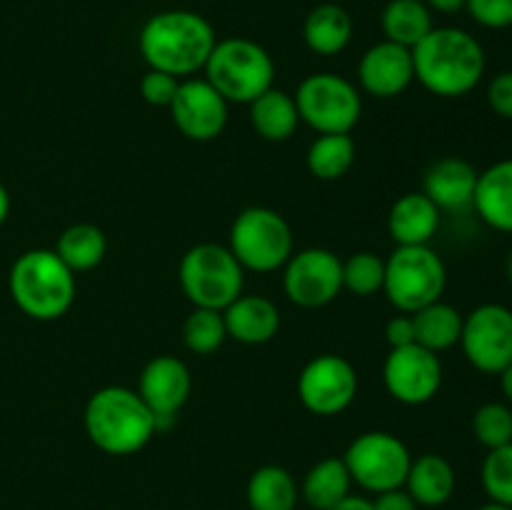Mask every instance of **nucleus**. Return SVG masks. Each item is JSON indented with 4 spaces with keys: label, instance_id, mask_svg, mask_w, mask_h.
Returning a JSON list of instances; mask_svg holds the SVG:
<instances>
[{
    "label": "nucleus",
    "instance_id": "22",
    "mask_svg": "<svg viewBox=\"0 0 512 510\" xmlns=\"http://www.w3.org/2000/svg\"><path fill=\"white\" fill-rule=\"evenodd\" d=\"M455 485H458V478L450 460L438 453H423L410 463L403 488L418 503V508H440L453 498Z\"/></svg>",
    "mask_w": 512,
    "mask_h": 510
},
{
    "label": "nucleus",
    "instance_id": "23",
    "mask_svg": "<svg viewBox=\"0 0 512 510\" xmlns=\"http://www.w3.org/2000/svg\"><path fill=\"white\" fill-rule=\"evenodd\" d=\"M303 38L313 53L338 55L353 40V18L343 5L323 3L310 10L305 18Z\"/></svg>",
    "mask_w": 512,
    "mask_h": 510
},
{
    "label": "nucleus",
    "instance_id": "29",
    "mask_svg": "<svg viewBox=\"0 0 512 510\" xmlns=\"http://www.w3.org/2000/svg\"><path fill=\"white\" fill-rule=\"evenodd\" d=\"M55 253L73 273H83V270H93L95 265L103 263L105 253H108V240L98 225L75 223L63 230L58 245H55Z\"/></svg>",
    "mask_w": 512,
    "mask_h": 510
},
{
    "label": "nucleus",
    "instance_id": "41",
    "mask_svg": "<svg viewBox=\"0 0 512 510\" xmlns=\"http://www.w3.org/2000/svg\"><path fill=\"white\" fill-rule=\"evenodd\" d=\"M328 510H373V500L363 498V495H348V498H343Z\"/></svg>",
    "mask_w": 512,
    "mask_h": 510
},
{
    "label": "nucleus",
    "instance_id": "36",
    "mask_svg": "<svg viewBox=\"0 0 512 510\" xmlns=\"http://www.w3.org/2000/svg\"><path fill=\"white\" fill-rule=\"evenodd\" d=\"M180 80L175 75L163 73V70H148L140 80V95L148 105L155 108H170L175 93H178Z\"/></svg>",
    "mask_w": 512,
    "mask_h": 510
},
{
    "label": "nucleus",
    "instance_id": "5",
    "mask_svg": "<svg viewBox=\"0 0 512 510\" xmlns=\"http://www.w3.org/2000/svg\"><path fill=\"white\" fill-rule=\"evenodd\" d=\"M205 80L228 103L250 105L273 88L275 63L268 50L248 38L218 40L205 63Z\"/></svg>",
    "mask_w": 512,
    "mask_h": 510
},
{
    "label": "nucleus",
    "instance_id": "32",
    "mask_svg": "<svg viewBox=\"0 0 512 510\" xmlns=\"http://www.w3.org/2000/svg\"><path fill=\"white\" fill-rule=\"evenodd\" d=\"M385 283V260L375 253H355L343 260V288L350 293L368 298L383 290Z\"/></svg>",
    "mask_w": 512,
    "mask_h": 510
},
{
    "label": "nucleus",
    "instance_id": "6",
    "mask_svg": "<svg viewBox=\"0 0 512 510\" xmlns=\"http://www.w3.org/2000/svg\"><path fill=\"white\" fill-rule=\"evenodd\" d=\"M448 268L430 245H398L385 260L383 293L400 313H418L443 298Z\"/></svg>",
    "mask_w": 512,
    "mask_h": 510
},
{
    "label": "nucleus",
    "instance_id": "45",
    "mask_svg": "<svg viewBox=\"0 0 512 510\" xmlns=\"http://www.w3.org/2000/svg\"><path fill=\"white\" fill-rule=\"evenodd\" d=\"M508 278H510V283H512V253H510V258H508Z\"/></svg>",
    "mask_w": 512,
    "mask_h": 510
},
{
    "label": "nucleus",
    "instance_id": "25",
    "mask_svg": "<svg viewBox=\"0 0 512 510\" xmlns=\"http://www.w3.org/2000/svg\"><path fill=\"white\" fill-rule=\"evenodd\" d=\"M463 323L465 315L458 308L443 303V300H435V303L425 305L418 313H413L415 343L433 350V353H443V350L460 343Z\"/></svg>",
    "mask_w": 512,
    "mask_h": 510
},
{
    "label": "nucleus",
    "instance_id": "21",
    "mask_svg": "<svg viewBox=\"0 0 512 510\" xmlns=\"http://www.w3.org/2000/svg\"><path fill=\"white\" fill-rule=\"evenodd\" d=\"M440 228V210L425 193H405L388 215L390 238L398 245H428Z\"/></svg>",
    "mask_w": 512,
    "mask_h": 510
},
{
    "label": "nucleus",
    "instance_id": "17",
    "mask_svg": "<svg viewBox=\"0 0 512 510\" xmlns=\"http://www.w3.org/2000/svg\"><path fill=\"white\" fill-rule=\"evenodd\" d=\"M358 80L365 93L375 98H398L415 80L413 50L390 40L375 43L360 58Z\"/></svg>",
    "mask_w": 512,
    "mask_h": 510
},
{
    "label": "nucleus",
    "instance_id": "30",
    "mask_svg": "<svg viewBox=\"0 0 512 510\" xmlns=\"http://www.w3.org/2000/svg\"><path fill=\"white\" fill-rule=\"evenodd\" d=\"M308 170L318 180H340L355 163V143L350 133L320 135L308 148Z\"/></svg>",
    "mask_w": 512,
    "mask_h": 510
},
{
    "label": "nucleus",
    "instance_id": "10",
    "mask_svg": "<svg viewBox=\"0 0 512 510\" xmlns=\"http://www.w3.org/2000/svg\"><path fill=\"white\" fill-rule=\"evenodd\" d=\"M343 460L353 483L378 495L385 490L403 488L413 455L398 435L385 433V430H370V433L358 435L348 445Z\"/></svg>",
    "mask_w": 512,
    "mask_h": 510
},
{
    "label": "nucleus",
    "instance_id": "35",
    "mask_svg": "<svg viewBox=\"0 0 512 510\" xmlns=\"http://www.w3.org/2000/svg\"><path fill=\"white\" fill-rule=\"evenodd\" d=\"M465 10L488 30L512 28V0H465Z\"/></svg>",
    "mask_w": 512,
    "mask_h": 510
},
{
    "label": "nucleus",
    "instance_id": "3",
    "mask_svg": "<svg viewBox=\"0 0 512 510\" xmlns=\"http://www.w3.org/2000/svg\"><path fill=\"white\" fill-rule=\"evenodd\" d=\"M85 433L90 443L108 455H133L158 433L153 410L138 390L108 385L90 395L85 405Z\"/></svg>",
    "mask_w": 512,
    "mask_h": 510
},
{
    "label": "nucleus",
    "instance_id": "38",
    "mask_svg": "<svg viewBox=\"0 0 512 510\" xmlns=\"http://www.w3.org/2000/svg\"><path fill=\"white\" fill-rule=\"evenodd\" d=\"M385 340H388L390 348H405V345H413L415 343L413 315L403 313L390 318L388 325H385Z\"/></svg>",
    "mask_w": 512,
    "mask_h": 510
},
{
    "label": "nucleus",
    "instance_id": "37",
    "mask_svg": "<svg viewBox=\"0 0 512 510\" xmlns=\"http://www.w3.org/2000/svg\"><path fill=\"white\" fill-rule=\"evenodd\" d=\"M488 103L495 115L512 120V70H503V73L490 80Z\"/></svg>",
    "mask_w": 512,
    "mask_h": 510
},
{
    "label": "nucleus",
    "instance_id": "26",
    "mask_svg": "<svg viewBox=\"0 0 512 510\" xmlns=\"http://www.w3.org/2000/svg\"><path fill=\"white\" fill-rule=\"evenodd\" d=\"M350 470L343 458H325L315 463L300 485V495L313 510H328L350 495Z\"/></svg>",
    "mask_w": 512,
    "mask_h": 510
},
{
    "label": "nucleus",
    "instance_id": "2",
    "mask_svg": "<svg viewBox=\"0 0 512 510\" xmlns=\"http://www.w3.org/2000/svg\"><path fill=\"white\" fill-rule=\"evenodd\" d=\"M215 28L193 10H163L145 20L138 48L150 70H163L175 78H188L205 68L213 53Z\"/></svg>",
    "mask_w": 512,
    "mask_h": 510
},
{
    "label": "nucleus",
    "instance_id": "15",
    "mask_svg": "<svg viewBox=\"0 0 512 510\" xmlns=\"http://www.w3.org/2000/svg\"><path fill=\"white\" fill-rule=\"evenodd\" d=\"M168 110L175 128L195 143L215 140L228 123V100L205 78L183 80Z\"/></svg>",
    "mask_w": 512,
    "mask_h": 510
},
{
    "label": "nucleus",
    "instance_id": "1",
    "mask_svg": "<svg viewBox=\"0 0 512 510\" xmlns=\"http://www.w3.org/2000/svg\"><path fill=\"white\" fill-rule=\"evenodd\" d=\"M415 80L438 98H463L485 75V50L463 28H433L413 48Z\"/></svg>",
    "mask_w": 512,
    "mask_h": 510
},
{
    "label": "nucleus",
    "instance_id": "14",
    "mask_svg": "<svg viewBox=\"0 0 512 510\" xmlns=\"http://www.w3.org/2000/svg\"><path fill=\"white\" fill-rule=\"evenodd\" d=\"M383 383L398 403L425 405L440 393L443 363L438 353L418 343L390 348L383 365Z\"/></svg>",
    "mask_w": 512,
    "mask_h": 510
},
{
    "label": "nucleus",
    "instance_id": "43",
    "mask_svg": "<svg viewBox=\"0 0 512 510\" xmlns=\"http://www.w3.org/2000/svg\"><path fill=\"white\" fill-rule=\"evenodd\" d=\"M8 213H10V195L8 190H5V185L0 183V225L8 220Z\"/></svg>",
    "mask_w": 512,
    "mask_h": 510
},
{
    "label": "nucleus",
    "instance_id": "28",
    "mask_svg": "<svg viewBox=\"0 0 512 510\" xmlns=\"http://www.w3.org/2000/svg\"><path fill=\"white\" fill-rule=\"evenodd\" d=\"M380 23H383L385 40L405 45L410 50L435 28L433 10L423 0H390Z\"/></svg>",
    "mask_w": 512,
    "mask_h": 510
},
{
    "label": "nucleus",
    "instance_id": "44",
    "mask_svg": "<svg viewBox=\"0 0 512 510\" xmlns=\"http://www.w3.org/2000/svg\"><path fill=\"white\" fill-rule=\"evenodd\" d=\"M478 510H512V508H508V505H500V503H493V500H490V503H485V505H480Z\"/></svg>",
    "mask_w": 512,
    "mask_h": 510
},
{
    "label": "nucleus",
    "instance_id": "46",
    "mask_svg": "<svg viewBox=\"0 0 512 510\" xmlns=\"http://www.w3.org/2000/svg\"><path fill=\"white\" fill-rule=\"evenodd\" d=\"M295 510H298V508H295Z\"/></svg>",
    "mask_w": 512,
    "mask_h": 510
},
{
    "label": "nucleus",
    "instance_id": "34",
    "mask_svg": "<svg viewBox=\"0 0 512 510\" xmlns=\"http://www.w3.org/2000/svg\"><path fill=\"white\" fill-rule=\"evenodd\" d=\"M473 433L488 450L512 443V408L505 403H483L473 415Z\"/></svg>",
    "mask_w": 512,
    "mask_h": 510
},
{
    "label": "nucleus",
    "instance_id": "27",
    "mask_svg": "<svg viewBox=\"0 0 512 510\" xmlns=\"http://www.w3.org/2000/svg\"><path fill=\"white\" fill-rule=\"evenodd\" d=\"M245 498H248L250 510H295L300 488L285 468L263 465L250 475Z\"/></svg>",
    "mask_w": 512,
    "mask_h": 510
},
{
    "label": "nucleus",
    "instance_id": "12",
    "mask_svg": "<svg viewBox=\"0 0 512 510\" xmlns=\"http://www.w3.org/2000/svg\"><path fill=\"white\" fill-rule=\"evenodd\" d=\"M355 393H358V373L343 355H318L305 365L298 378L300 403L320 418H333L348 410Z\"/></svg>",
    "mask_w": 512,
    "mask_h": 510
},
{
    "label": "nucleus",
    "instance_id": "20",
    "mask_svg": "<svg viewBox=\"0 0 512 510\" xmlns=\"http://www.w3.org/2000/svg\"><path fill=\"white\" fill-rule=\"evenodd\" d=\"M473 208L498 233H512V158L498 160L478 175Z\"/></svg>",
    "mask_w": 512,
    "mask_h": 510
},
{
    "label": "nucleus",
    "instance_id": "42",
    "mask_svg": "<svg viewBox=\"0 0 512 510\" xmlns=\"http://www.w3.org/2000/svg\"><path fill=\"white\" fill-rule=\"evenodd\" d=\"M500 390H503L505 400L512 405V363L500 373Z\"/></svg>",
    "mask_w": 512,
    "mask_h": 510
},
{
    "label": "nucleus",
    "instance_id": "31",
    "mask_svg": "<svg viewBox=\"0 0 512 510\" xmlns=\"http://www.w3.org/2000/svg\"><path fill=\"white\" fill-rule=\"evenodd\" d=\"M228 338L223 310L195 308L183 323V340L190 353L210 355Z\"/></svg>",
    "mask_w": 512,
    "mask_h": 510
},
{
    "label": "nucleus",
    "instance_id": "33",
    "mask_svg": "<svg viewBox=\"0 0 512 510\" xmlns=\"http://www.w3.org/2000/svg\"><path fill=\"white\" fill-rule=\"evenodd\" d=\"M480 480L493 503L512 508V443L488 450L480 468Z\"/></svg>",
    "mask_w": 512,
    "mask_h": 510
},
{
    "label": "nucleus",
    "instance_id": "16",
    "mask_svg": "<svg viewBox=\"0 0 512 510\" xmlns=\"http://www.w3.org/2000/svg\"><path fill=\"white\" fill-rule=\"evenodd\" d=\"M193 378L188 365L175 355H158L140 373L138 395L155 415V428L165 430L175 420L178 410L188 403Z\"/></svg>",
    "mask_w": 512,
    "mask_h": 510
},
{
    "label": "nucleus",
    "instance_id": "11",
    "mask_svg": "<svg viewBox=\"0 0 512 510\" xmlns=\"http://www.w3.org/2000/svg\"><path fill=\"white\" fill-rule=\"evenodd\" d=\"M460 345L475 370L500 375L512 363V310L483 303L465 315Z\"/></svg>",
    "mask_w": 512,
    "mask_h": 510
},
{
    "label": "nucleus",
    "instance_id": "24",
    "mask_svg": "<svg viewBox=\"0 0 512 510\" xmlns=\"http://www.w3.org/2000/svg\"><path fill=\"white\" fill-rule=\"evenodd\" d=\"M250 123H253L255 133L270 143H283V140L293 138L300 125L295 98L278 88L265 90L260 98L250 103Z\"/></svg>",
    "mask_w": 512,
    "mask_h": 510
},
{
    "label": "nucleus",
    "instance_id": "39",
    "mask_svg": "<svg viewBox=\"0 0 512 510\" xmlns=\"http://www.w3.org/2000/svg\"><path fill=\"white\" fill-rule=\"evenodd\" d=\"M373 510H418V503L410 498V493L405 488H393L375 495Z\"/></svg>",
    "mask_w": 512,
    "mask_h": 510
},
{
    "label": "nucleus",
    "instance_id": "9",
    "mask_svg": "<svg viewBox=\"0 0 512 510\" xmlns=\"http://www.w3.org/2000/svg\"><path fill=\"white\" fill-rule=\"evenodd\" d=\"M295 108L300 120L320 135L350 133L363 115V98L343 75L315 73L298 85Z\"/></svg>",
    "mask_w": 512,
    "mask_h": 510
},
{
    "label": "nucleus",
    "instance_id": "4",
    "mask_svg": "<svg viewBox=\"0 0 512 510\" xmlns=\"http://www.w3.org/2000/svg\"><path fill=\"white\" fill-rule=\"evenodd\" d=\"M10 295L33 320L63 318L75 303V273L55 250L35 248L20 255L10 268Z\"/></svg>",
    "mask_w": 512,
    "mask_h": 510
},
{
    "label": "nucleus",
    "instance_id": "18",
    "mask_svg": "<svg viewBox=\"0 0 512 510\" xmlns=\"http://www.w3.org/2000/svg\"><path fill=\"white\" fill-rule=\"evenodd\" d=\"M478 175L480 173L473 168V163L458 158V155H448V158L435 160L425 170L423 193L438 205L440 213L443 210L458 213V210L473 208Z\"/></svg>",
    "mask_w": 512,
    "mask_h": 510
},
{
    "label": "nucleus",
    "instance_id": "40",
    "mask_svg": "<svg viewBox=\"0 0 512 510\" xmlns=\"http://www.w3.org/2000/svg\"><path fill=\"white\" fill-rule=\"evenodd\" d=\"M433 13H443V15H455L460 10H465V0H423Z\"/></svg>",
    "mask_w": 512,
    "mask_h": 510
},
{
    "label": "nucleus",
    "instance_id": "19",
    "mask_svg": "<svg viewBox=\"0 0 512 510\" xmlns=\"http://www.w3.org/2000/svg\"><path fill=\"white\" fill-rule=\"evenodd\" d=\"M228 338L243 345H263L278 335L280 310L265 295H240L223 310Z\"/></svg>",
    "mask_w": 512,
    "mask_h": 510
},
{
    "label": "nucleus",
    "instance_id": "8",
    "mask_svg": "<svg viewBox=\"0 0 512 510\" xmlns=\"http://www.w3.org/2000/svg\"><path fill=\"white\" fill-rule=\"evenodd\" d=\"M230 253L243 270L273 273L293 255V228L270 208H245L230 225Z\"/></svg>",
    "mask_w": 512,
    "mask_h": 510
},
{
    "label": "nucleus",
    "instance_id": "13",
    "mask_svg": "<svg viewBox=\"0 0 512 510\" xmlns=\"http://www.w3.org/2000/svg\"><path fill=\"white\" fill-rule=\"evenodd\" d=\"M283 268L285 295L300 308H323L343 290V260L325 248L293 253Z\"/></svg>",
    "mask_w": 512,
    "mask_h": 510
},
{
    "label": "nucleus",
    "instance_id": "7",
    "mask_svg": "<svg viewBox=\"0 0 512 510\" xmlns=\"http://www.w3.org/2000/svg\"><path fill=\"white\" fill-rule=\"evenodd\" d=\"M245 270L230 248L215 243L193 245L178 268L180 288L195 308L225 310L243 295Z\"/></svg>",
    "mask_w": 512,
    "mask_h": 510
}]
</instances>
